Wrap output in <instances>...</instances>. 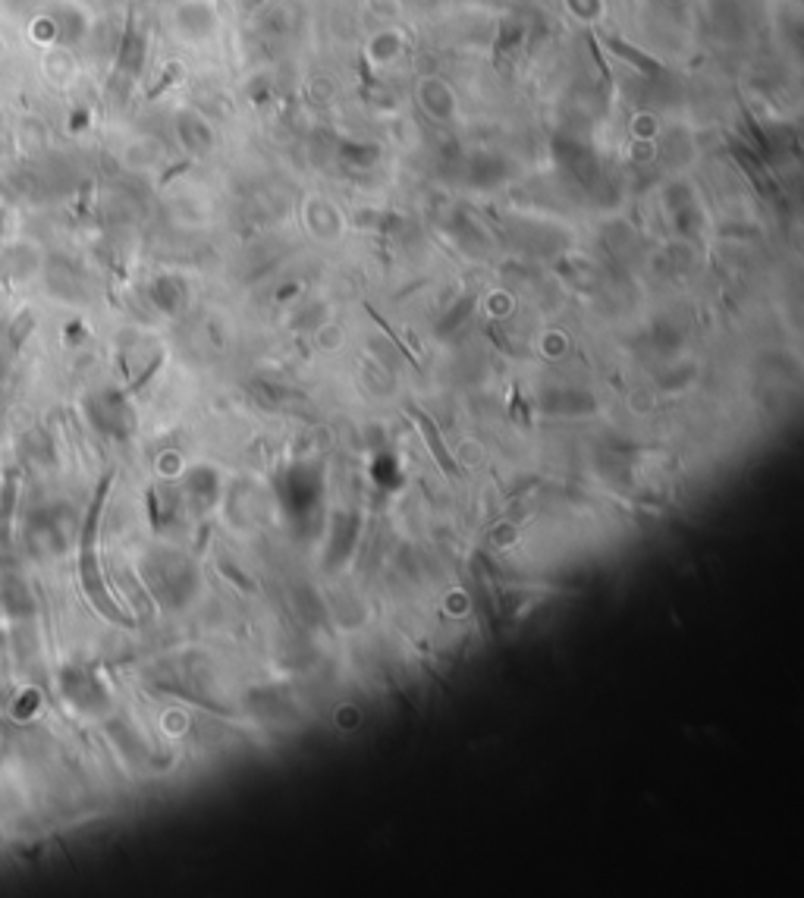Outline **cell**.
Instances as JSON below:
<instances>
[{
	"label": "cell",
	"mask_w": 804,
	"mask_h": 898,
	"mask_svg": "<svg viewBox=\"0 0 804 898\" xmlns=\"http://www.w3.org/2000/svg\"><path fill=\"white\" fill-rule=\"evenodd\" d=\"M110 481H114V475H104V481H101V487H98V493H95V500H92V509H88V519H85V531H82V585H85V594L92 597V603L98 606V610H101L110 622L132 625V619L123 616V613L117 610V603L104 594L101 575H98V559H95L98 519H101V506H104V497H107Z\"/></svg>",
	"instance_id": "cell-1"
},
{
	"label": "cell",
	"mask_w": 804,
	"mask_h": 898,
	"mask_svg": "<svg viewBox=\"0 0 804 898\" xmlns=\"http://www.w3.org/2000/svg\"><path fill=\"white\" fill-rule=\"evenodd\" d=\"M13 503H16V478L7 481L4 487V500H0V547L7 544V531H10V512H13Z\"/></svg>",
	"instance_id": "cell-2"
}]
</instances>
